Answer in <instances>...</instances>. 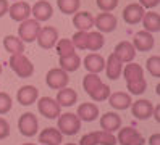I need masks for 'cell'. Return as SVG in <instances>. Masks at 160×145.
Instances as JSON below:
<instances>
[{
    "label": "cell",
    "instance_id": "1",
    "mask_svg": "<svg viewBox=\"0 0 160 145\" xmlns=\"http://www.w3.org/2000/svg\"><path fill=\"white\" fill-rule=\"evenodd\" d=\"M8 65H10V68L16 73V76H20V77H31L32 73H34V65L29 61V58L24 56L23 53L12 55L10 60H8Z\"/></svg>",
    "mask_w": 160,
    "mask_h": 145
},
{
    "label": "cell",
    "instance_id": "2",
    "mask_svg": "<svg viewBox=\"0 0 160 145\" xmlns=\"http://www.w3.org/2000/svg\"><path fill=\"white\" fill-rule=\"evenodd\" d=\"M58 131L65 135H74L81 129V119L74 113H63L58 118Z\"/></svg>",
    "mask_w": 160,
    "mask_h": 145
},
{
    "label": "cell",
    "instance_id": "3",
    "mask_svg": "<svg viewBox=\"0 0 160 145\" xmlns=\"http://www.w3.org/2000/svg\"><path fill=\"white\" fill-rule=\"evenodd\" d=\"M41 31V24L36 19H24L21 21L20 27H18V36L23 42H34L37 39V34Z\"/></svg>",
    "mask_w": 160,
    "mask_h": 145
},
{
    "label": "cell",
    "instance_id": "4",
    "mask_svg": "<svg viewBox=\"0 0 160 145\" xmlns=\"http://www.w3.org/2000/svg\"><path fill=\"white\" fill-rule=\"evenodd\" d=\"M45 82L50 89H55V90H60L63 87H67L68 82H70V77H68V73L63 71L62 68H52V70L47 73L45 76Z\"/></svg>",
    "mask_w": 160,
    "mask_h": 145
},
{
    "label": "cell",
    "instance_id": "5",
    "mask_svg": "<svg viewBox=\"0 0 160 145\" xmlns=\"http://www.w3.org/2000/svg\"><path fill=\"white\" fill-rule=\"evenodd\" d=\"M37 110H39V113L44 118L55 119L60 116L62 106L57 103V100L50 99V97H42V99H39V103H37Z\"/></svg>",
    "mask_w": 160,
    "mask_h": 145
},
{
    "label": "cell",
    "instance_id": "6",
    "mask_svg": "<svg viewBox=\"0 0 160 145\" xmlns=\"http://www.w3.org/2000/svg\"><path fill=\"white\" fill-rule=\"evenodd\" d=\"M37 44H39L42 48L49 50V48L55 47L58 41V31L55 29L53 26H45V27H41L39 34H37Z\"/></svg>",
    "mask_w": 160,
    "mask_h": 145
},
{
    "label": "cell",
    "instance_id": "7",
    "mask_svg": "<svg viewBox=\"0 0 160 145\" xmlns=\"http://www.w3.org/2000/svg\"><path fill=\"white\" fill-rule=\"evenodd\" d=\"M37 128H39L37 118L32 113H24L18 119V129H20V134H23L24 137H32V135H36Z\"/></svg>",
    "mask_w": 160,
    "mask_h": 145
},
{
    "label": "cell",
    "instance_id": "8",
    "mask_svg": "<svg viewBox=\"0 0 160 145\" xmlns=\"http://www.w3.org/2000/svg\"><path fill=\"white\" fill-rule=\"evenodd\" d=\"M118 137L117 142H120L121 145H144L146 140L134 128H123L118 129Z\"/></svg>",
    "mask_w": 160,
    "mask_h": 145
},
{
    "label": "cell",
    "instance_id": "9",
    "mask_svg": "<svg viewBox=\"0 0 160 145\" xmlns=\"http://www.w3.org/2000/svg\"><path fill=\"white\" fill-rule=\"evenodd\" d=\"M131 111H133V116L136 119H149L154 113V103L150 100H138L134 103H131Z\"/></svg>",
    "mask_w": 160,
    "mask_h": 145
},
{
    "label": "cell",
    "instance_id": "10",
    "mask_svg": "<svg viewBox=\"0 0 160 145\" xmlns=\"http://www.w3.org/2000/svg\"><path fill=\"white\" fill-rule=\"evenodd\" d=\"M94 26L99 29V32H112L117 27V18L108 12H103L94 18Z\"/></svg>",
    "mask_w": 160,
    "mask_h": 145
},
{
    "label": "cell",
    "instance_id": "11",
    "mask_svg": "<svg viewBox=\"0 0 160 145\" xmlns=\"http://www.w3.org/2000/svg\"><path fill=\"white\" fill-rule=\"evenodd\" d=\"M8 15L13 21H24L31 15V5L28 2H16L12 7H8Z\"/></svg>",
    "mask_w": 160,
    "mask_h": 145
},
{
    "label": "cell",
    "instance_id": "12",
    "mask_svg": "<svg viewBox=\"0 0 160 145\" xmlns=\"http://www.w3.org/2000/svg\"><path fill=\"white\" fill-rule=\"evenodd\" d=\"M31 13L34 15V19L36 21H47L50 19L52 15H53V8L52 5L47 2V0H39L37 3H34V7L31 8Z\"/></svg>",
    "mask_w": 160,
    "mask_h": 145
},
{
    "label": "cell",
    "instance_id": "13",
    "mask_svg": "<svg viewBox=\"0 0 160 145\" xmlns=\"http://www.w3.org/2000/svg\"><path fill=\"white\" fill-rule=\"evenodd\" d=\"M103 70L107 71V77L112 81H117L118 77L121 76V70H123V63L121 60L115 55V53H110L107 61H105V68Z\"/></svg>",
    "mask_w": 160,
    "mask_h": 145
},
{
    "label": "cell",
    "instance_id": "14",
    "mask_svg": "<svg viewBox=\"0 0 160 145\" xmlns=\"http://www.w3.org/2000/svg\"><path fill=\"white\" fill-rule=\"evenodd\" d=\"M133 47L136 48V50H139V52H149L150 48L154 47V37H152V32L139 31L138 34H134Z\"/></svg>",
    "mask_w": 160,
    "mask_h": 145
},
{
    "label": "cell",
    "instance_id": "15",
    "mask_svg": "<svg viewBox=\"0 0 160 145\" xmlns=\"http://www.w3.org/2000/svg\"><path fill=\"white\" fill-rule=\"evenodd\" d=\"M37 97H39V90H37V87H34V85H23L21 89L16 92V100L24 106L32 105L37 100Z\"/></svg>",
    "mask_w": 160,
    "mask_h": 145
},
{
    "label": "cell",
    "instance_id": "16",
    "mask_svg": "<svg viewBox=\"0 0 160 145\" xmlns=\"http://www.w3.org/2000/svg\"><path fill=\"white\" fill-rule=\"evenodd\" d=\"M76 116L81 121H86V123L96 121L99 118V106L96 103H81L78 106Z\"/></svg>",
    "mask_w": 160,
    "mask_h": 145
},
{
    "label": "cell",
    "instance_id": "17",
    "mask_svg": "<svg viewBox=\"0 0 160 145\" xmlns=\"http://www.w3.org/2000/svg\"><path fill=\"white\" fill-rule=\"evenodd\" d=\"M144 8L139 3H129L125 10H123V19L128 24H138L144 16Z\"/></svg>",
    "mask_w": 160,
    "mask_h": 145
},
{
    "label": "cell",
    "instance_id": "18",
    "mask_svg": "<svg viewBox=\"0 0 160 145\" xmlns=\"http://www.w3.org/2000/svg\"><path fill=\"white\" fill-rule=\"evenodd\" d=\"M120 60L121 63H129V61H133L134 60V56H136V48L133 47V44L131 42H120L117 47H115V52H113Z\"/></svg>",
    "mask_w": 160,
    "mask_h": 145
},
{
    "label": "cell",
    "instance_id": "19",
    "mask_svg": "<svg viewBox=\"0 0 160 145\" xmlns=\"http://www.w3.org/2000/svg\"><path fill=\"white\" fill-rule=\"evenodd\" d=\"M100 128L102 131H107V132H115L121 128V118L113 113V111H108L103 116H100Z\"/></svg>",
    "mask_w": 160,
    "mask_h": 145
},
{
    "label": "cell",
    "instance_id": "20",
    "mask_svg": "<svg viewBox=\"0 0 160 145\" xmlns=\"http://www.w3.org/2000/svg\"><path fill=\"white\" fill-rule=\"evenodd\" d=\"M73 26L78 31H89L94 26V16L89 12H76L73 16Z\"/></svg>",
    "mask_w": 160,
    "mask_h": 145
},
{
    "label": "cell",
    "instance_id": "21",
    "mask_svg": "<svg viewBox=\"0 0 160 145\" xmlns=\"http://www.w3.org/2000/svg\"><path fill=\"white\" fill-rule=\"evenodd\" d=\"M39 142L44 145H60L63 142V134L55 128H47L39 134Z\"/></svg>",
    "mask_w": 160,
    "mask_h": 145
},
{
    "label": "cell",
    "instance_id": "22",
    "mask_svg": "<svg viewBox=\"0 0 160 145\" xmlns=\"http://www.w3.org/2000/svg\"><path fill=\"white\" fill-rule=\"evenodd\" d=\"M108 103L113 106L115 110H126L131 106L133 100H131V95L129 94H125V92H113L108 95Z\"/></svg>",
    "mask_w": 160,
    "mask_h": 145
},
{
    "label": "cell",
    "instance_id": "23",
    "mask_svg": "<svg viewBox=\"0 0 160 145\" xmlns=\"http://www.w3.org/2000/svg\"><path fill=\"white\" fill-rule=\"evenodd\" d=\"M84 68H86L89 73L99 74L103 68H105V60H103L99 53H89L84 58Z\"/></svg>",
    "mask_w": 160,
    "mask_h": 145
},
{
    "label": "cell",
    "instance_id": "24",
    "mask_svg": "<svg viewBox=\"0 0 160 145\" xmlns=\"http://www.w3.org/2000/svg\"><path fill=\"white\" fill-rule=\"evenodd\" d=\"M55 100H57V103L60 106H71V105L76 103L78 94H76V90L70 89V87H63V89L58 90L57 99H55Z\"/></svg>",
    "mask_w": 160,
    "mask_h": 145
},
{
    "label": "cell",
    "instance_id": "25",
    "mask_svg": "<svg viewBox=\"0 0 160 145\" xmlns=\"http://www.w3.org/2000/svg\"><path fill=\"white\" fill-rule=\"evenodd\" d=\"M121 74H123L126 82H133V81H138V79H142L144 77V70L139 65H136V63H129V65H126L123 70H121Z\"/></svg>",
    "mask_w": 160,
    "mask_h": 145
},
{
    "label": "cell",
    "instance_id": "26",
    "mask_svg": "<svg viewBox=\"0 0 160 145\" xmlns=\"http://www.w3.org/2000/svg\"><path fill=\"white\" fill-rule=\"evenodd\" d=\"M60 60V68L63 71H67V73H73V71H76L78 68L81 66V58L76 55V53H71V55H67V56H58Z\"/></svg>",
    "mask_w": 160,
    "mask_h": 145
},
{
    "label": "cell",
    "instance_id": "27",
    "mask_svg": "<svg viewBox=\"0 0 160 145\" xmlns=\"http://www.w3.org/2000/svg\"><path fill=\"white\" fill-rule=\"evenodd\" d=\"M141 21H142V24H144V31H147V32L160 31V16H158V13H155V12L144 13Z\"/></svg>",
    "mask_w": 160,
    "mask_h": 145
},
{
    "label": "cell",
    "instance_id": "28",
    "mask_svg": "<svg viewBox=\"0 0 160 145\" xmlns=\"http://www.w3.org/2000/svg\"><path fill=\"white\" fill-rule=\"evenodd\" d=\"M3 47H5V50L10 52L12 55L24 52V44H23L21 39L16 37V36H7L3 39Z\"/></svg>",
    "mask_w": 160,
    "mask_h": 145
},
{
    "label": "cell",
    "instance_id": "29",
    "mask_svg": "<svg viewBox=\"0 0 160 145\" xmlns=\"http://www.w3.org/2000/svg\"><path fill=\"white\" fill-rule=\"evenodd\" d=\"M103 42H105V39H103L102 32L99 31H94V32H88V45L86 48L91 52H97L103 47Z\"/></svg>",
    "mask_w": 160,
    "mask_h": 145
},
{
    "label": "cell",
    "instance_id": "30",
    "mask_svg": "<svg viewBox=\"0 0 160 145\" xmlns=\"http://www.w3.org/2000/svg\"><path fill=\"white\" fill-rule=\"evenodd\" d=\"M100 84H102V79L96 73H88L86 76H84V79H82V87H84V90H86L88 94L94 92Z\"/></svg>",
    "mask_w": 160,
    "mask_h": 145
},
{
    "label": "cell",
    "instance_id": "31",
    "mask_svg": "<svg viewBox=\"0 0 160 145\" xmlns=\"http://www.w3.org/2000/svg\"><path fill=\"white\" fill-rule=\"evenodd\" d=\"M57 5L60 8V12L65 15H73L79 10L81 0H57Z\"/></svg>",
    "mask_w": 160,
    "mask_h": 145
},
{
    "label": "cell",
    "instance_id": "32",
    "mask_svg": "<svg viewBox=\"0 0 160 145\" xmlns=\"http://www.w3.org/2000/svg\"><path fill=\"white\" fill-rule=\"evenodd\" d=\"M55 47H57L58 56H67L74 53V45L71 44V39H60V41H57Z\"/></svg>",
    "mask_w": 160,
    "mask_h": 145
},
{
    "label": "cell",
    "instance_id": "33",
    "mask_svg": "<svg viewBox=\"0 0 160 145\" xmlns=\"http://www.w3.org/2000/svg\"><path fill=\"white\" fill-rule=\"evenodd\" d=\"M108 95H110V87H108L107 84H103V82H102L94 92L89 94V97H91L94 102H103V100L108 99Z\"/></svg>",
    "mask_w": 160,
    "mask_h": 145
},
{
    "label": "cell",
    "instance_id": "34",
    "mask_svg": "<svg viewBox=\"0 0 160 145\" xmlns=\"http://www.w3.org/2000/svg\"><path fill=\"white\" fill-rule=\"evenodd\" d=\"M146 68H147V71L150 73V76L160 77V56L158 55H154V56L147 58Z\"/></svg>",
    "mask_w": 160,
    "mask_h": 145
},
{
    "label": "cell",
    "instance_id": "35",
    "mask_svg": "<svg viewBox=\"0 0 160 145\" xmlns=\"http://www.w3.org/2000/svg\"><path fill=\"white\" fill-rule=\"evenodd\" d=\"M126 87H128V90L131 94H134V95H141V94H144L146 89H147V82L146 79L142 77V79H138V81H133V82H126Z\"/></svg>",
    "mask_w": 160,
    "mask_h": 145
},
{
    "label": "cell",
    "instance_id": "36",
    "mask_svg": "<svg viewBox=\"0 0 160 145\" xmlns=\"http://www.w3.org/2000/svg\"><path fill=\"white\" fill-rule=\"evenodd\" d=\"M96 137H97V143H100V145H115L117 143V137L113 135V132L96 131Z\"/></svg>",
    "mask_w": 160,
    "mask_h": 145
},
{
    "label": "cell",
    "instance_id": "37",
    "mask_svg": "<svg viewBox=\"0 0 160 145\" xmlns=\"http://www.w3.org/2000/svg\"><path fill=\"white\" fill-rule=\"evenodd\" d=\"M71 44L74 45V48H79V50H84L88 45V32L86 31H78L73 36Z\"/></svg>",
    "mask_w": 160,
    "mask_h": 145
},
{
    "label": "cell",
    "instance_id": "38",
    "mask_svg": "<svg viewBox=\"0 0 160 145\" xmlns=\"http://www.w3.org/2000/svg\"><path fill=\"white\" fill-rule=\"evenodd\" d=\"M10 110H12V97L5 92H0V114H5Z\"/></svg>",
    "mask_w": 160,
    "mask_h": 145
},
{
    "label": "cell",
    "instance_id": "39",
    "mask_svg": "<svg viewBox=\"0 0 160 145\" xmlns=\"http://www.w3.org/2000/svg\"><path fill=\"white\" fill-rule=\"evenodd\" d=\"M96 3L102 12H112L118 7V0H96Z\"/></svg>",
    "mask_w": 160,
    "mask_h": 145
},
{
    "label": "cell",
    "instance_id": "40",
    "mask_svg": "<svg viewBox=\"0 0 160 145\" xmlns=\"http://www.w3.org/2000/svg\"><path fill=\"white\" fill-rule=\"evenodd\" d=\"M79 145H99L97 143V137H96V132H89L86 135H82Z\"/></svg>",
    "mask_w": 160,
    "mask_h": 145
},
{
    "label": "cell",
    "instance_id": "41",
    "mask_svg": "<svg viewBox=\"0 0 160 145\" xmlns=\"http://www.w3.org/2000/svg\"><path fill=\"white\" fill-rule=\"evenodd\" d=\"M10 135V124L7 123V119L0 118V140L7 139Z\"/></svg>",
    "mask_w": 160,
    "mask_h": 145
},
{
    "label": "cell",
    "instance_id": "42",
    "mask_svg": "<svg viewBox=\"0 0 160 145\" xmlns=\"http://www.w3.org/2000/svg\"><path fill=\"white\" fill-rule=\"evenodd\" d=\"M158 2H160V0H139V5L142 8L150 10V8H155L158 5Z\"/></svg>",
    "mask_w": 160,
    "mask_h": 145
},
{
    "label": "cell",
    "instance_id": "43",
    "mask_svg": "<svg viewBox=\"0 0 160 145\" xmlns=\"http://www.w3.org/2000/svg\"><path fill=\"white\" fill-rule=\"evenodd\" d=\"M8 13V0H0V18Z\"/></svg>",
    "mask_w": 160,
    "mask_h": 145
},
{
    "label": "cell",
    "instance_id": "44",
    "mask_svg": "<svg viewBox=\"0 0 160 145\" xmlns=\"http://www.w3.org/2000/svg\"><path fill=\"white\" fill-rule=\"evenodd\" d=\"M149 143H150V145H160V134H158V132H155V134L150 135Z\"/></svg>",
    "mask_w": 160,
    "mask_h": 145
},
{
    "label": "cell",
    "instance_id": "45",
    "mask_svg": "<svg viewBox=\"0 0 160 145\" xmlns=\"http://www.w3.org/2000/svg\"><path fill=\"white\" fill-rule=\"evenodd\" d=\"M0 74H2V65H0Z\"/></svg>",
    "mask_w": 160,
    "mask_h": 145
},
{
    "label": "cell",
    "instance_id": "46",
    "mask_svg": "<svg viewBox=\"0 0 160 145\" xmlns=\"http://www.w3.org/2000/svg\"><path fill=\"white\" fill-rule=\"evenodd\" d=\"M23 145H34V143H23Z\"/></svg>",
    "mask_w": 160,
    "mask_h": 145
},
{
    "label": "cell",
    "instance_id": "47",
    "mask_svg": "<svg viewBox=\"0 0 160 145\" xmlns=\"http://www.w3.org/2000/svg\"><path fill=\"white\" fill-rule=\"evenodd\" d=\"M67 145H74V143H67Z\"/></svg>",
    "mask_w": 160,
    "mask_h": 145
}]
</instances>
